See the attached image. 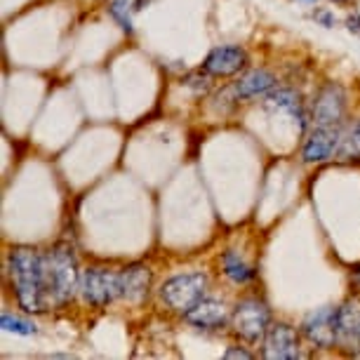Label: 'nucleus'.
I'll return each instance as SVG.
<instances>
[{
	"mask_svg": "<svg viewBox=\"0 0 360 360\" xmlns=\"http://www.w3.org/2000/svg\"><path fill=\"white\" fill-rule=\"evenodd\" d=\"M264 358L269 360H295L299 358L297 332L285 323L271 325L264 335Z\"/></svg>",
	"mask_w": 360,
	"mask_h": 360,
	"instance_id": "423d86ee",
	"label": "nucleus"
},
{
	"mask_svg": "<svg viewBox=\"0 0 360 360\" xmlns=\"http://www.w3.org/2000/svg\"><path fill=\"white\" fill-rule=\"evenodd\" d=\"M207 288V278L202 274H186V276H176L162 285L160 297L165 299V304L169 309L186 314L191 311L195 304L202 299V292Z\"/></svg>",
	"mask_w": 360,
	"mask_h": 360,
	"instance_id": "7ed1b4c3",
	"label": "nucleus"
},
{
	"mask_svg": "<svg viewBox=\"0 0 360 360\" xmlns=\"http://www.w3.org/2000/svg\"><path fill=\"white\" fill-rule=\"evenodd\" d=\"M233 330L245 342H259L269 330V309L259 299H245L233 314Z\"/></svg>",
	"mask_w": 360,
	"mask_h": 360,
	"instance_id": "39448f33",
	"label": "nucleus"
},
{
	"mask_svg": "<svg viewBox=\"0 0 360 360\" xmlns=\"http://www.w3.org/2000/svg\"><path fill=\"white\" fill-rule=\"evenodd\" d=\"M148 285H151V271L146 266H127L120 271V297L127 299V302L137 304L146 297Z\"/></svg>",
	"mask_w": 360,
	"mask_h": 360,
	"instance_id": "f8f14e48",
	"label": "nucleus"
},
{
	"mask_svg": "<svg viewBox=\"0 0 360 360\" xmlns=\"http://www.w3.org/2000/svg\"><path fill=\"white\" fill-rule=\"evenodd\" d=\"M342 144V134L335 127H316L311 134L307 146H304V160L307 162H325L339 151Z\"/></svg>",
	"mask_w": 360,
	"mask_h": 360,
	"instance_id": "9b49d317",
	"label": "nucleus"
},
{
	"mask_svg": "<svg viewBox=\"0 0 360 360\" xmlns=\"http://www.w3.org/2000/svg\"><path fill=\"white\" fill-rule=\"evenodd\" d=\"M10 274L17 299L26 311H45L43 292V255L31 248H17L10 255Z\"/></svg>",
	"mask_w": 360,
	"mask_h": 360,
	"instance_id": "f03ea898",
	"label": "nucleus"
},
{
	"mask_svg": "<svg viewBox=\"0 0 360 360\" xmlns=\"http://www.w3.org/2000/svg\"><path fill=\"white\" fill-rule=\"evenodd\" d=\"M304 3H314V0H304Z\"/></svg>",
	"mask_w": 360,
	"mask_h": 360,
	"instance_id": "b1692460",
	"label": "nucleus"
},
{
	"mask_svg": "<svg viewBox=\"0 0 360 360\" xmlns=\"http://www.w3.org/2000/svg\"><path fill=\"white\" fill-rule=\"evenodd\" d=\"M80 295L94 307H106L120 297V274L106 269H87L80 274Z\"/></svg>",
	"mask_w": 360,
	"mask_h": 360,
	"instance_id": "20e7f679",
	"label": "nucleus"
},
{
	"mask_svg": "<svg viewBox=\"0 0 360 360\" xmlns=\"http://www.w3.org/2000/svg\"><path fill=\"white\" fill-rule=\"evenodd\" d=\"M80 285V276L76 271V257L71 248L57 245L43 255V292L45 307H62L73 297Z\"/></svg>",
	"mask_w": 360,
	"mask_h": 360,
	"instance_id": "f257e3e1",
	"label": "nucleus"
},
{
	"mask_svg": "<svg viewBox=\"0 0 360 360\" xmlns=\"http://www.w3.org/2000/svg\"><path fill=\"white\" fill-rule=\"evenodd\" d=\"M0 325H3V330L17 332V335H33V332H36V328H33L31 323L19 321V318L8 316V314H3V318H0Z\"/></svg>",
	"mask_w": 360,
	"mask_h": 360,
	"instance_id": "6ab92c4d",
	"label": "nucleus"
},
{
	"mask_svg": "<svg viewBox=\"0 0 360 360\" xmlns=\"http://www.w3.org/2000/svg\"><path fill=\"white\" fill-rule=\"evenodd\" d=\"M224 358L231 360V358H243V360H250L252 358V353H248V351H243V349H229L226 353H224Z\"/></svg>",
	"mask_w": 360,
	"mask_h": 360,
	"instance_id": "aec40b11",
	"label": "nucleus"
},
{
	"mask_svg": "<svg viewBox=\"0 0 360 360\" xmlns=\"http://www.w3.org/2000/svg\"><path fill=\"white\" fill-rule=\"evenodd\" d=\"M346 26H349L351 33H356V36H360V15H353L346 19Z\"/></svg>",
	"mask_w": 360,
	"mask_h": 360,
	"instance_id": "412c9836",
	"label": "nucleus"
},
{
	"mask_svg": "<svg viewBox=\"0 0 360 360\" xmlns=\"http://www.w3.org/2000/svg\"><path fill=\"white\" fill-rule=\"evenodd\" d=\"M271 87H276V78L271 76L269 71H250L248 76H243L238 80L236 85V94L240 99H248V97H257V94H264L269 92Z\"/></svg>",
	"mask_w": 360,
	"mask_h": 360,
	"instance_id": "4468645a",
	"label": "nucleus"
},
{
	"mask_svg": "<svg viewBox=\"0 0 360 360\" xmlns=\"http://www.w3.org/2000/svg\"><path fill=\"white\" fill-rule=\"evenodd\" d=\"M339 155H342V158H360V120L353 123L349 130L342 134Z\"/></svg>",
	"mask_w": 360,
	"mask_h": 360,
	"instance_id": "f3484780",
	"label": "nucleus"
},
{
	"mask_svg": "<svg viewBox=\"0 0 360 360\" xmlns=\"http://www.w3.org/2000/svg\"><path fill=\"white\" fill-rule=\"evenodd\" d=\"M139 5H141V0H113L111 15L125 31H132V17H134V12L139 10Z\"/></svg>",
	"mask_w": 360,
	"mask_h": 360,
	"instance_id": "dca6fc26",
	"label": "nucleus"
},
{
	"mask_svg": "<svg viewBox=\"0 0 360 360\" xmlns=\"http://www.w3.org/2000/svg\"><path fill=\"white\" fill-rule=\"evenodd\" d=\"M318 19H321V22H323L325 26H330V24H332V17H330V15H318Z\"/></svg>",
	"mask_w": 360,
	"mask_h": 360,
	"instance_id": "4be33fe9",
	"label": "nucleus"
},
{
	"mask_svg": "<svg viewBox=\"0 0 360 360\" xmlns=\"http://www.w3.org/2000/svg\"><path fill=\"white\" fill-rule=\"evenodd\" d=\"M221 264H224V274H226L231 281H236V283H248V281H252V278H255V271L233 252L224 255Z\"/></svg>",
	"mask_w": 360,
	"mask_h": 360,
	"instance_id": "2eb2a0df",
	"label": "nucleus"
},
{
	"mask_svg": "<svg viewBox=\"0 0 360 360\" xmlns=\"http://www.w3.org/2000/svg\"><path fill=\"white\" fill-rule=\"evenodd\" d=\"M344 118V90L339 85H328L318 94L314 106L316 127H335Z\"/></svg>",
	"mask_w": 360,
	"mask_h": 360,
	"instance_id": "6e6552de",
	"label": "nucleus"
},
{
	"mask_svg": "<svg viewBox=\"0 0 360 360\" xmlns=\"http://www.w3.org/2000/svg\"><path fill=\"white\" fill-rule=\"evenodd\" d=\"M248 57L240 47H214L212 52L207 54L205 64L202 69L210 76H217V78H226V76H233L245 66Z\"/></svg>",
	"mask_w": 360,
	"mask_h": 360,
	"instance_id": "9d476101",
	"label": "nucleus"
},
{
	"mask_svg": "<svg viewBox=\"0 0 360 360\" xmlns=\"http://www.w3.org/2000/svg\"><path fill=\"white\" fill-rule=\"evenodd\" d=\"M337 344L351 353L360 351V304L356 299L337 309Z\"/></svg>",
	"mask_w": 360,
	"mask_h": 360,
	"instance_id": "0eeeda50",
	"label": "nucleus"
},
{
	"mask_svg": "<svg viewBox=\"0 0 360 360\" xmlns=\"http://www.w3.org/2000/svg\"><path fill=\"white\" fill-rule=\"evenodd\" d=\"M335 3H346V0H335Z\"/></svg>",
	"mask_w": 360,
	"mask_h": 360,
	"instance_id": "5701e85b",
	"label": "nucleus"
},
{
	"mask_svg": "<svg viewBox=\"0 0 360 360\" xmlns=\"http://www.w3.org/2000/svg\"><path fill=\"white\" fill-rule=\"evenodd\" d=\"M266 106L269 108H278V111L299 113V106H302V104H299V94L295 90H278L266 99Z\"/></svg>",
	"mask_w": 360,
	"mask_h": 360,
	"instance_id": "a211bd4d",
	"label": "nucleus"
},
{
	"mask_svg": "<svg viewBox=\"0 0 360 360\" xmlns=\"http://www.w3.org/2000/svg\"><path fill=\"white\" fill-rule=\"evenodd\" d=\"M304 335L321 349H330L337 342V311L325 307L314 311L304 323Z\"/></svg>",
	"mask_w": 360,
	"mask_h": 360,
	"instance_id": "1a4fd4ad",
	"label": "nucleus"
},
{
	"mask_svg": "<svg viewBox=\"0 0 360 360\" xmlns=\"http://www.w3.org/2000/svg\"><path fill=\"white\" fill-rule=\"evenodd\" d=\"M358 281H360V271H358Z\"/></svg>",
	"mask_w": 360,
	"mask_h": 360,
	"instance_id": "393cba45",
	"label": "nucleus"
},
{
	"mask_svg": "<svg viewBox=\"0 0 360 360\" xmlns=\"http://www.w3.org/2000/svg\"><path fill=\"white\" fill-rule=\"evenodd\" d=\"M186 321L202 330H217L219 325L226 323V307L217 299H200L198 304L186 311Z\"/></svg>",
	"mask_w": 360,
	"mask_h": 360,
	"instance_id": "ddd939ff",
	"label": "nucleus"
}]
</instances>
